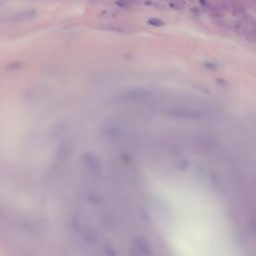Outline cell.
<instances>
[{
    "label": "cell",
    "mask_w": 256,
    "mask_h": 256,
    "mask_svg": "<svg viewBox=\"0 0 256 256\" xmlns=\"http://www.w3.org/2000/svg\"><path fill=\"white\" fill-rule=\"evenodd\" d=\"M34 16H35V12L28 10V11H22V12L15 14L12 17V19L15 20V21H23V20H28V19L33 18Z\"/></svg>",
    "instance_id": "6da1fadb"
}]
</instances>
